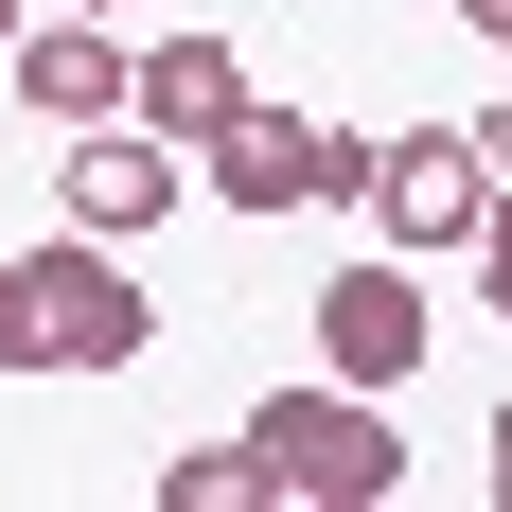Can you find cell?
<instances>
[{
    "label": "cell",
    "mask_w": 512,
    "mask_h": 512,
    "mask_svg": "<svg viewBox=\"0 0 512 512\" xmlns=\"http://www.w3.org/2000/svg\"><path fill=\"white\" fill-rule=\"evenodd\" d=\"M301 318H318V371H354V389H407L424 336H442V318H424V283H407V248H389V265H336Z\"/></svg>",
    "instance_id": "52a82bcc"
},
{
    "label": "cell",
    "mask_w": 512,
    "mask_h": 512,
    "mask_svg": "<svg viewBox=\"0 0 512 512\" xmlns=\"http://www.w3.org/2000/svg\"><path fill=\"white\" fill-rule=\"evenodd\" d=\"M195 177H212L230 212H336V195H371V142L318 124V106H265V89H248V106L195 142Z\"/></svg>",
    "instance_id": "7a4b0ae2"
},
{
    "label": "cell",
    "mask_w": 512,
    "mask_h": 512,
    "mask_svg": "<svg viewBox=\"0 0 512 512\" xmlns=\"http://www.w3.org/2000/svg\"><path fill=\"white\" fill-rule=\"evenodd\" d=\"M0 89H18V106H36V124H53V142H71V124H124V89H142V53H124V36H106V18H89V0H53V18H36V36H18V53H0Z\"/></svg>",
    "instance_id": "8992f818"
},
{
    "label": "cell",
    "mask_w": 512,
    "mask_h": 512,
    "mask_svg": "<svg viewBox=\"0 0 512 512\" xmlns=\"http://www.w3.org/2000/svg\"><path fill=\"white\" fill-rule=\"evenodd\" d=\"M124 106H142V124H159V142H177V159H195L212 124L248 106V53L212 36V18H195V36H142V89H124Z\"/></svg>",
    "instance_id": "ba28073f"
},
{
    "label": "cell",
    "mask_w": 512,
    "mask_h": 512,
    "mask_svg": "<svg viewBox=\"0 0 512 512\" xmlns=\"http://www.w3.org/2000/svg\"><path fill=\"white\" fill-rule=\"evenodd\" d=\"M177 195H195V159L159 142L142 106H124V124H71V159H53V212H71V230H106V248H142Z\"/></svg>",
    "instance_id": "3957f363"
},
{
    "label": "cell",
    "mask_w": 512,
    "mask_h": 512,
    "mask_svg": "<svg viewBox=\"0 0 512 512\" xmlns=\"http://www.w3.org/2000/svg\"><path fill=\"white\" fill-rule=\"evenodd\" d=\"M0 371H53V301H36V248L0 265Z\"/></svg>",
    "instance_id": "30bf717a"
},
{
    "label": "cell",
    "mask_w": 512,
    "mask_h": 512,
    "mask_svg": "<svg viewBox=\"0 0 512 512\" xmlns=\"http://www.w3.org/2000/svg\"><path fill=\"white\" fill-rule=\"evenodd\" d=\"M477 159H495V195H512V106H495V124H477Z\"/></svg>",
    "instance_id": "4fadbf2b"
},
{
    "label": "cell",
    "mask_w": 512,
    "mask_h": 512,
    "mask_svg": "<svg viewBox=\"0 0 512 512\" xmlns=\"http://www.w3.org/2000/svg\"><path fill=\"white\" fill-rule=\"evenodd\" d=\"M477 318H512V195L477 212Z\"/></svg>",
    "instance_id": "8fae6325"
},
{
    "label": "cell",
    "mask_w": 512,
    "mask_h": 512,
    "mask_svg": "<svg viewBox=\"0 0 512 512\" xmlns=\"http://www.w3.org/2000/svg\"><path fill=\"white\" fill-rule=\"evenodd\" d=\"M477 212H495L477 124H407V142H371V230H389V248H477Z\"/></svg>",
    "instance_id": "277c9868"
},
{
    "label": "cell",
    "mask_w": 512,
    "mask_h": 512,
    "mask_svg": "<svg viewBox=\"0 0 512 512\" xmlns=\"http://www.w3.org/2000/svg\"><path fill=\"white\" fill-rule=\"evenodd\" d=\"M477 477H495V512H512V407H495V424H477Z\"/></svg>",
    "instance_id": "7c38bea8"
},
{
    "label": "cell",
    "mask_w": 512,
    "mask_h": 512,
    "mask_svg": "<svg viewBox=\"0 0 512 512\" xmlns=\"http://www.w3.org/2000/svg\"><path fill=\"white\" fill-rule=\"evenodd\" d=\"M36 301H53V371H142L159 354V301H142V265L106 248V230L36 248Z\"/></svg>",
    "instance_id": "5b68a950"
},
{
    "label": "cell",
    "mask_w": 512,
    "mask_h": 512,
    "mask_svg": "<svg viewBox=\"0 0 512 512\" xmlns=\"http://www.w3.org/2000/svg\"><path fill=\"white\" fill-rule=\"evenodd\" d=\"M460 18H477V36H495V53H512V0H460Z\"/></svg>",
    "instance_id": "5bb4252c"
},
{
    "label": "cell",
    "mask_w": 512,
    "mask_h": 512,
    "mask_svg": "<svg viewBox=\"0 0 512 512\" xmlns=\"http://www.w3.org/2000/svg\"><path fill=\"white\" fill-rule=\"evenodd\" d=\"M159 512H265V460H248V424H230V442H177V460H159Z\"/></svg>",
    "instance_id": "9c48e42d"
},
{
    "label": "cell",
    "mask_w": 512,
    "mask_h": 512,
    "mask_svg": "<svg viewBox=\"0 0 512 512\" xmlns=\"http://www.w3.org/2000/svg\"><path fill=\"white\" fill-rule=\"evenodd\" d=\"M18 36H36V0H0V53H18Z\"/></svg>",
    "instance_id": "9a60e30c"
},
{
    "label": "cell",
    "mask_w": 512,
    "mask_h": 512,
    "mask_svg": "<svg viewBox=\"0 0 512 512\" xmlns=\"http://www.w3.org/2000/svg\"><path fill=\"white\" fill-rule=\"evenodd\" d=\"M248 460H265V495H283V512H389V495H407L389 389H354V371L265 389V407H248Z\"/></svg>",
    "instance_id": "6da1fadb"
},
{
    "label": "cell",
    "mask_w": 512,
    "mask_h": 512,
    "mask_svg": "<svg viewBox=\"0 0 512 512\" xmlns=\"http://www.w3.org/2000/svg\"><path fill=\"white\" fill-rule=\"evenodd\" d=\"M89 18H142V0H89Z\"/></svg>",
    "instance_id": "2e32d148"
}]
</instances>
